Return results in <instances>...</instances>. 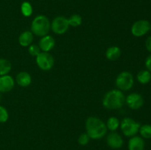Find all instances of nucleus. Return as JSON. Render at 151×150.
I'll return each instance as SVG.
<instances>
[{
    "instance_id": "18",
    "label": "nucleus",
    "mask_w": 151,
    "mask_h": 150,
    "mask_svg": "<svg viewBox=\"0 0 151 150\" xmlns=\"http://www.w3.org/2000/svg\"><path fill=\"white\" fill-rule=\"evenodd\" d=\"M137 78L138 82L141 84H147L151 80V74L149 71L142 70L139 72Z\"/></svg>"
},
{
    "instance_id": "11",
    "label": "nucleus",
    "mask_w": 151,
    "mask_h": 150,
    "mask_svg": "<svg viewBox=\"0 0 151 150\" xmlns=\"http://www.w3.org/2000/svg\"><path fill=\"white\" fill-rule=\"evenodd\" d=\"M14 85V79L10 75L0 76V93L9 92L13 89Z\"/></svg>"
},
{
    "instance_id": "2",
    "label": "nucleus",
    "mask_w": 151,
    "mask_h": 150,
    "mask_svg": "<svg viewBox=\"0 0 151 150\" xmlns=\"http://www.w3.org/2000/svg\"><path fill=\"white\" fill-rule=\"evenodd\" d=\"M125 97L122 91L113 89L105 94L103 99V105L109 110H116L124 105Z\"/></svg>"
},
{
    "instance_id": "21",
    "label": "nucleus",
    "mask_w": 151,
    "mask_h": 150,
    "mask_svg": "<svg viewBox=\"0 0 151 150\" xmlns=\"http://www.w3.org/2000/svg\"><path fill=\"white\" fill-rule=\"evenodd\" d=\"M139 132L142 137L146 139L151 138V125L145 124L142 126H140Z\"/></svg>"
},
{
    "instance_id": "13",
    "label": "nucleus",
    "mask_w": 151,
    "mask_h": 150,
    "mask_svg": "<svg viewBox=\"0 0 151 150\" xmlns=\"http://www.w3.org/2000/svg\"><path fill=\"white\" fill-rule=\"evenodd\" d=\"M145 141L139 136H133L128 141V150H144Z\"/></svg>"
},
{
    "instance_id": "9",
    "label": "nucleus",
    "mask_w": 151,
    "mask_h": 150,
    "mask_svg": "<svg viewBox=\"0 0 151 150\" xmlns=\"http://www.w3.org/2000/svg\"><path fill=\"white\" fill-rule=\"evenodd\" d=\"M125 102L129 108L132 110H137L142 107L144 104V99L139 94L132 93L125 98Z\"/></svg>"
},
{
    "instance_id": "22",
    "label": "nucleus",
    "mask_w": 151,
    "mask_h": 150,
    "mask_svg": "<svg viewBox=\"0 0 151 150\" xmlns=\"http://www.w3.org/2000/svg\"><path fill=\"white\" fill-rule=\"evenodd\" d=\"M68 22H69V26H78L82 23V18L80 15L74 14L68 19Z\"/></svg>"
},
{
    "instance_id": "8",
    "label": "nucleus",
    "mask_w": 151,
    "mask_h": 150,
    "mask_svg": "<svg viewBox=\"0 0 151 150\" xmlns=\"http://www.w3.org/2000/svg\"><path fill=\"white\" fill-rule=\"evenodd\" d=\"M150 24L147 20H139L134 22L131 27V33L136 37H141L150 30Z\"/></svg>"
},
{
    "instance_id": "3",
    "label": "nucleus",
    "mask_w": 151,
    "mask_h": 150,
    "mask_svg": "<svg viewBox=\"0 0 151 150\" xmlns=\"http://www.w3.org/2000/svg\"><path fill=\"white\" fill-rule=\"evenodd\" d=\"M50 26L51 24L48 18L44 15H39L32 20L31 24V32L37 36H45L50 31Z\"/></svg>"
},
{
    "instance_id": "6",
    "label": "nucleus",
    "mask_w": 151,
    "mask_h": 150,
    "mask_svg": "<svg viewBox=\"0 0 151 150\" xmlns=\"http://www.w3.org/2000/svg\"><path fill=\"white\" fill-rule=\"evenodd\" d=\"M69 26V24L68 22V19H66L64 16H57L52 21L50 29H52L54 33L62 35L68 30Z\"/></svg>"
},
{
    "instance_id": "7",
    "label": "nucleus",
    "mask_w": 151,
    "mask_h": 150,
    "mask_svg": "<svg viewBox=\"0 0 151 150\" xmlns=\"http://www.w3.org/2000/svg\"><path fill=\"white\" fill-rule=\"evenodd\" d=\"M54 58L48 52L42 51L36 57L37 65L43 71H50L54 66Z\"/></svg>"
},
{
    "instance_id": "25",
    "label": "nucleus",
    "mask_w": 151,
    "mask_h": 150,
    "mask_svg": "<svg viewBox=\"0 0 151 150\" xmlns=\"http://www.w3.org/2000/svg\"><path fill=\"white\" fill-rule=\"evenodd\" d=\"M90 139H91V138H90V137L88 136V134L83 133L81 134V135L79 136V138H78V143H79L80 145L85 146L88 144Z\"/></svg>"
},
{
    "instance_id": "17",
    "label": "nucleus",
    "mask_w": 151,
    "mask_h": 150,
    "mask_svg": "<svg viewBox=\"0 0 151 150\" xmlns=\"http://www.w3.org/2000/svg\"><path fill=\"white\" fill-rule=\"evenodd\" d=\"M11 63L5 59L0 58V76L7 75L11 70Z\"/></svg>"
},
{
    "instance_id": "12",
    "label": "nucleus",
    "mask_w": 151,
    "mask_h": 150,
    "mask_svg": "<svg viewBox=\"0 0 151 150\" xmlns=\"http://www.w3.org/2000/svg\"><path fill=\"white\" fill-rule=\"evenodd\" d=\"M55 45V41L53 37H52L51 35H47L41 38L38 46H39L41 51L48 52L54 48Z\"/></svg>"
},
{
    "instance_id": "10",
    "label": "nucleus",
    "mask_w": 151,
    "mask_h": 150,
    "mask_svg": "<svg viewBox=\"0 0 151 150\" xmlns=\"http://www.w3.org/2000/svg\"><path fill=\"white\" fill-rule=\"evenodd\" d=\"M106 142L109 147L114 149H118L121 148L123 145V139L122 136L117 133V132H111L109 134L106 138Z\"/></svg>"
},
{
    "instance_id": "28",
    "label": "nucleus",
    "mask_w": 151,
    "mask_h": 150,
    "mask_svg": "<svg viewBox=\"0 0 151 150\" xmlns=\"http://www.w3.org/2000/svg\"><path fill=\"white\" fill-rule=\"evenodd\" d=\"M0 100H1V93H0Z\"/></svg>"
},
{
    "instance_id": "26",
    "label": "nucleus",
    "mask_w": 151,
    "mask_h": 150,
    "mask_svg": "<svg viewBox=\"0 0 151 150\" xmlns=\"http://www.w3.org/2000/svg\"><path fill=\"white\" fill-rule=\"evenodd\" d=\"M145 66L147 69V71L151 72V55L148 56L145 60Z\"/></svg>"
},
{
    "instance_id": "14",
    "label": "nucleus",
    "mask_w": 151,
    "mask_h": 150,
    "mask_svg": "<svg viewBox=\"0 0 151 150\" xmlns=\"http://www.w3.org/2000/svg\"><path fill=\"white\" fill-rule=\"evenodd\" d=\"M16 81L19 86L25 88V87H27L30 85L31 82H32V78H31L30 74L29 73L22 71L17 74Z\"/></svg>"
},
{
    "instance_id": "4",
    "label": "nucleus",
    "mask_w": 151,
    "mask_h": 150,
    "mask_svg": "<svg viewBox=\"0 0 151 150\" xmlns=\"http://www.w3.org/2000/svg\"><path fill=\"white\" fill-rule=\"evenodd\" d=\"M120 128L125 136L133 137L135 136L139 130L140 124L131 118H125L121 121Z\"/></svg>"
},
{
    "instance_id": "20",
    "label": "nucleus",
    "mask_w": 151,
    "mask_h": 150,
    "mask_svg": "<svg viewBox=\"0 0 151 150\" xmlns=\"http://www.w3.org/2000/svg\"><path fill=\"white\" fill-rule=\"evenodd\" d=\"M21 11L22 15L25 17H29L32 14V7L28 1H24L21 5Z\"/></svg>"
},
{
    "instance_id": "16",
    "label": "nucleus",
    "mask_w": 151,
    "mask_h": 150,
    "mask_svg": "<svg viewBox=\"0 0 151 150\" xmlns=\"http://www.w3.org/2000/svg\"><path fill=\"white\" fill-rule=\"evenodd\" d=\"M121 55V49L116 46H113L109 48L106 51V57L108 60L114 61L118 60Z\"/></svg>"
},
{
    "instance_id": "1",
    "label": "nucleus",
    "mask_w": 151,
    "mask_h": 150,
    "mask_svg": "<svg viewBox=\"0 0 151 150\" xmlns=\"http://www.w3.org/2000/svg\"><path fill=\"white\" fill-rule=\"evenodd\" d=\"M86 129L90 138L97 140L105 136L108 129L103 121L99 118L91 116L86 121Z\"/></svg>"
},
{
    "instance_id": "23",
    "label": "nucleus",
    "mask_w": 151,
    "mask_h": 150,
    "mask_svg": "<svg viewBox=\"0 0 151 150\" xmlns=\"http://www.w3.org/2000/svg\"><path fill=\"white\" fill-rule=\"evenodd\" d=\"M28 51H29V54L31 56H32V57H37L41 53V49H40L38 46L35 45V44H31L30 46H29Z\"/></svg>"
},
{
    "instance_id": "29",
    "label": "nucleus",
    "mask_w": 151,
    "mask_h": 150,
    "mask_svg": "<svg viewBox=\"0 0 151 150\" xmlns=\"http://www.w3.org/2000/svg\"><path fill=\"white\" fill-rule=\"evenodd\" d=\"M150 30H151V25H150Z\"/></svg>"
},
{
    "instance_id": "27",
    "label": "nucleus",
    "mask_w": 151,
    "mask_h": 150,
    "mask_svg": "<svg viewBox=\"0 0 151 150\" xmlns=\"http://www.w3.org/2000/svg\"><path fill=\"white\" fill-rule=\"evenodd\" d=\"M145 46L147 51L151 52V36H149L145 41Z\"/></svg>"
},
{
    "instance_id": "24",
    "label": "nucleus",
    "mask_w": 151,
    "mask_h": 150,
    "mask_svg": "<svg viewBox=\"0 0 151 150\" xmlns=\"http://www.w3.org/2000/svg\"><path fill=\"white\" fill-rule=\"evenodd\" d=\"M9 118L8 112L7 109L3 106L0 105V123H4L7 121Z\"/></svg>"
},
{
    "instance_id": "5",
    "label": "nucleus",
    "mask_w": 151,
    "mask_h": 150,
    "mask_svg": "<svg viewBox=\"0 0 151 150\" xmlns=\"http://www.w3.org/2000/svg\"><path fill=\"white\" fill-rule=\"evenodd\" d=\"M115 83L120 91H129L134 85V76L130 72L122 71L117 76Z\"/></svg>"
},
{
    "instance_id": "15",
    "label": "nucleus",
    "mask_w": 151,
    "mask_h": 150,
    "mask_svg": "<svg viewBox=\"0 0 151 150\" xmlns=\"http://www.w3.org/2000/svg\"><path fill=\"white\" fill-rule=\"evenodd\" d=\"M33 33L30 31H24L22 32L19 37V43L22 46L27 47L31 45L33 41Z\"/></svg>"
},
{
    "instance_id": "19",
    "label": "nucleus",
    "mask_w": 151,
    "mask_h": 150,
    "mask_svg": "<svg viewBox=\"0 0 151 150\" xmlns=\"http://www.w3.org/2000/svg\"><path fill=\"white\" fill-rule=\"evenodd\" d=\"M119 126V121L116 117H110L106 123V127L111 131H115L118 129Z\"/></svg>"
}]
</instances>
